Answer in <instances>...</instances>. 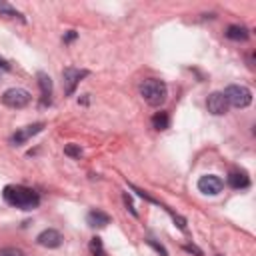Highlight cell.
<instances>
[{"label":"cell","instance_id":"cell-11","mask_svg":"<svg viewBox=\"0 0 256 256\" xmlns=\"http://www.w3.org/2000/svg\"><path fill=\"white\" fill-rule=\"evenodd\" d=\"M62 234L58 232V230H54V228H48V230H42L40 234H38V238H36V242L40 244V246H44V248H58V246H62Z\"/></svg>","mask_w":256,"mask_h":256},{"label":"cell","instance_id":"cell-10","mask_svg":"<svg viewBox=\"0 0 256 256\" xmlns=\"http://www.w3.org/2000/svg\"><path fill=\"white\" fill-rule=\"evenodd\" d=\"M38 86H40V106H50L52 104V78L46 72H38Z\"/></svg>","mask_w":256,"mask_h":256},{"label":"cell","instance_id":"cell-22","mask_svg":"<svg viewBox=\"0 0 256 256\" xmlns=\"http://www.w3.org/2000/svg\"><path fill=\"white\" fill-rule=\"evenodd\" d=\"M76 36H78V32H76V30H68V32L62 36V42H64V44H70L72 40H76Z\"/></svg>","mask_w":256,"mask_h":256},{"label":"cell","instance_id":"cell-26","mask_svg":"<svg viewBox=\"0 0 256 256\" xmlns=\"http://www.w3.org/2000/svg\"><path fill=\"white\" fill-rule=\"evenodd\" d=\"M216 256H222V254H216Z\"/></svg>","mask_w":256,"mask_h":256},{"label":"cell","instance_id":"cell-4","mask_svg":"<svg viewBox=\"0 0 256 256\" xmlns=\"http://www.w3.org/2000/svg\"><path fill=\"white\" fill-rule=\"evenodd\" d=\"M90 72L86 68H74V66H66L62 70V86H64V94L72 96L76 92V86L82 82V78H86Z\"/></svg>","mask_w":256,"mask_h":256},{"label":"cell","instance_id":"cell-21","mask_svg":"<svg viewBox=\"0 0 256 256\" xmlns=\"http://www.w3.org/2000/svg\"><path fill=\"white\" fill-rule=\"evenodd\" d=\"M122 198H124V204H126V208H128V210L132 212V216H136V218H138V212L134 210V206H132V200H130L128 192H124V194H122Z\"/></svg>","mask_w":256,"mask_h":256},{"label":"cell","instance_id":"cell-24","mask_svg":"<svg viewBox=\"0 0 256 256\" xmlns=\"http://www.w3.org/2000/svg\"><path fill=\"white\" fill-rule=\"evenodd\" d=\"M8 70H10V64H8V60L0 58V72H8Z\"/></svg>","mask_w":256,"mask_h":256},{"label":"cell","instance_id":"cell-8","mask_svg":"<svg viewBox=\"0 0 256 256\" xmlns=\"http://www.w3.org/2000/svg\"><path fill=\"white\" fill-rule=\"evenodd\" d=\"M222 188H224V182L216 174H204L198 178V190L206 196H216L222 192Z\"/></svg>","mask_w":256,"mask_h":256},{"label":"cell","instance_id":"cell-23","mask_svg":"<svg viewBox=\"0 0 256 256\" xmlns=\"http://www.w3.org/2000/svg\"><path fill=\"white\" fill-rule=\"evenodd\" d=\"M184 250H186V252H194L196 256H202V250H200V248H196V246H190V244H184Z\"/></svg>","mask_w":256,"mask_h":256},{"label":"cell","instance_id":"cell-7","mask_svg":"<svg viewBox=\"0 0 256 256\" xmlns=\"http://www.w3.org/2000/svg\"><path fill=\"white\" fill-rule=\"evenodd\" d=\"M44 122H34V124H30V126H24V128H18L12 136H10V144L12 146H22L24 142H28L32 136H36V134H40L42 130H44Z\"/></svg>","mask_w":256,"mask_h":256},{"label":"cell","instance_id":"cell-5","mask_svg":"<svg viewBox=\"0 0 256 256\" xmlns=\"http://www.w3.org/2000/svg\"><path fill=\"white\" fill-rule=\"evenodd\" d=\"M30 100H32V96L24 88H8L2 94V104L8 108H24L30 104Z\"/></svg>","mask_w":256,"mask_h":256},{"label":"cell","instance_id":"cell-3","mask_svg":"<svg viewBox=\"0 0 256 256\" xmlns=\"http://www.w3.org/2000/svg\"><path fill=\"white\" fill-rule=\"evenodd\" d=\"M222 94L226 96L228 104L234 106V108H246V106H250V102H252V92H250V88L240 86V84H230V86H226V90H224Z\"/></svg>","mask_w":256,"mask_h":256},{"label":"cell","instance_id":"cell-14","mask_svg":"<svg viewBox=\"0 0 256 256\" xmlns=\"http://www.w3.org/2000/svg\"><path fill=\"white\" fill-rule=\"evenodd\" d=\"M86 222H88V226H92V228H104V226L110 224V216H108L106 212L94 208V210H90V212L86 214Z\"/></svg>","mask_w":256,"mask_h":256},{"label":"cell","instance_id":"cell-9","mask_svg":"<svg viewBox=\"0 0 256 256\" xmlns=\"http://www.w3.org/2000/svg\"><path fill=\"white\" fill-rule=\"evenodd\" d=\"M228 100H226V96L222 94V92H212L210 96H208V100H206V108H208V112L210 114H214V116H222V114H226L228 112Z\"/></svg>","mask_w":256,"mask_h":256},{"label":"cell","instance_id":"cell-20","mask_svg":"<svg viewBox=\"0 0 256 256\" xmlns=\"http://www.w3.org/2000/svg\"><path fill=\"white\" fill-rule=\"evenodd\" d=\"M0 256H24V252L20 248L6 246V248H0Z\"/></svg>","mask_w":256,"mask_h":256},{"label":"cell","instance_id":"cell-12","mask_svg":"<svg viewBox=\"0 0 256 256\" xmlns=\"http://www.w3.org/2000/svg\"><path fill=\"white\" fill-rule=\"evenodd\" d=\"M228 186L234 190H246L250 186V178L244 170H232L228 174Z\"/></svg>","mask_w":256,"mask_h":256},{"label":"cell","instance_id":"cell-2","mask_svg":"<svg viewBox=\"0 0 256 256\" xmlns=\"http://www.w3.org/2000/svg\"><path fill=\"white\" fill-rule=\"evenodd\" d=\"M140 96L150 106H162L168 98V86L158 78H146L140 82Z\"/></svg>","mask_w":256,"mask_h":256},{"label":"cell","instance_id":"cell-19","mask_svg":"<svg viewBox=\"0 0 256 256\" xmlns=\"http://www.w3.org/2000/svg\"><path fill=\"white\" fill-rule=\"evenodd\" d=\"M146 244H148V246H152V248H154V250H156L160 256H168V250H166L162 244H158L154 238H146Z\"/></svg>","mask_w":256,"mask_h":256},{"label":"cell","instance_id":"cell-6","mask_svg":"<svg viewBox=\"0 0 256 256\" xmlns=\"http://www.w3.org/2000/svg\"><path fill=\"white\" fill-rule=\"evenodd\" d=\"M130 188H132V190H134V192H136V194H138L140 198H144L146 202H150V204H156V206H160L162 210H166V212L170 214V218L174 220V224H176V226H178V228H180L182 232H186V230H188V226H186L188 222H186V218H184V216H180L178 212H174V210H172V208H168L166 204H162V202H158L156 198H152V196H150V194H148L146 190H140V188H136V186H132V184H130Z\"/></svg>","mask_w":256,"mask_h":256},{"label":"cell","instance_id":"cell-13","mask_svg":"<svg viewBox=\"0 0 256 256\" xmlns=\"http://www.w3.org/2000/svg\"><path fill=\"white\" fill-rule=\"evenodd\" d=\"M224 34H226L228 40H234V42H246L250 38V30L242 24H230Z\"/></svg>","mask_w":256,"mask_h":256},{"label":"cell","instance_id":"cell-1","mask_svg":"<svg viewBox=\"0 0 256 256\" xmlns=\"http://www.w3.org/2000/svg\"><path fill=\"white\" fill-rule=\"evenodd\" d=\"M2 198L6 204L18 210H34L40 206V194L34 188L22 184H8L2 190Z\"/></svg>","mask_w":256,"mask_h":256},{"label":"cell","instance_id":"cell-16","mask_svg":"<svg viewBox=\"0 0 256 256\" xmlns=\"http://www.w3.org/2000/svg\"><path fill=\"white\" fill-rule=\"evenodd\" d=\"M0 14H4V16H10V18H18V20H22V22H26V18L22 16V12H18L14 6H10L8 2H0Z\"/></svg>","mask_w":256,"mask_h":256},{"label":"cell","instance_id":"cell-15","mask_svg":"<svg viewBox=\"0 0 256 256\" xmlns=\"http://www.w3.org/2000/svg\"><path fill=\"white\" fill-rule=\"evenodd\" d=\"M152 126H154L156 130H166V128L170 126V116H168V112H156V114L152 116Z\"/></svg>","mask_w":256,"mask_h":256},{"label":"cell","instance_id":"cell-18","mask_svg":"<svg viewBox=\"0 0 256 256\" xmlns=\"http://www.w3.org/2000/svg\"><path fill=\"white\" fill-rule=\"evenodd\" d=\"M64 154L70 156V158H74V160H78L82 156V148L78 144H66L64 146Z\"/></svg>","mask_w":256,"mask_h":256},{"label":"cell","instance_id":"cell-25","mask_svg":"<svg viewBox=\"0 0 256 256\" xmlns=\"http://www.w3.org/2000/svg\"><path fill=\"white\" fill-rule=\"evenodd\" d=\"M78 102H82V104H88V94H84L82 98H78Z\"/></svg>","mask_w":256,"mask_h":256},{"label":"cell","instance_id":"cell-17","mask_svg":"<svg viewBox=\"0 0 256 256\" xmlns=\"http://www.w3.org/2000/svg\"><path fill=\"white\" fill-rule=\"evenodd\" d=\"M90 252H92V256H106V250H104V244H102L100 236L90 238Z\"/></svg>","mask_w":256,"mask_h":256}]
</instances>
